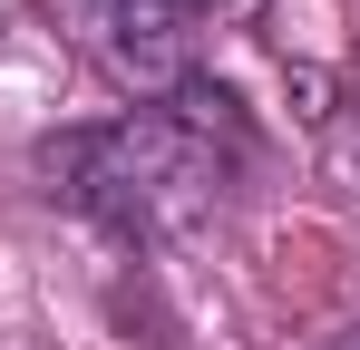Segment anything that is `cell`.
Returning a JSON list of instances; mask_svg holds the SVG:
<instances>
[{
	"label": "cell",
	"mask_w": 360,
	"mask_h": 350,
	"mask_svg": "<svg viewBox=\"0 0 360 350\" xmlns=\"http://www.w3.org/2000/svg\"><path fill=\"white\" fill-rule=\"evenodd\" d=\"M331 136H341V156L360 166V49L341 58V88H331Z\"/></svg>",
	"instance_id": "7a4b0ae2"
},
{
	"label": "cell",
	"mask_w": 360,
	"mask_h": 350,
	"mask_svg": "<svg viewBox=\"0 0 360 350\" xmlns=\"http://www.w3.org/2000/svg\"><path fill=\"white\" fill-rule=\"evenodd\" d=\"M234 166H243L234 98H214L195 78L176 98H136L108 127H68V136L39 146L49 195H68L78 214H98L117 233H176L195 214H214L224 185H234Z\"/></svg>",
	"instance_id": "6da1fadb"
},
{
	"label": "cell",
	"mask_w": 360,
	"mask_h": 350,
	"mask_svg": "<svg viewBox=\"0 0 360 350\" xmlns=\"http://www.w3.org/2000/svg\"><path fill=\"white\" fill-rule=\"evenodd\" d=\"M176 10H224V0H176Z\"/></svg>",
	"instance_id": "3957f363"
},
{
	"label": "cell",
	"mask_w": 360,
	"mask_h": 350,
	"mask_svg": "<svg viewBox=\"0 0 360 350\" xmlns=\"http://www.w3.org/2000/svg\"><path fill=\"white\" fill-rule=\"evenodd\" d=\"M341 350H360V331H351V341H341Z\"/></svg>",
	"instance_id": "277c9868"
}]
</instances>
